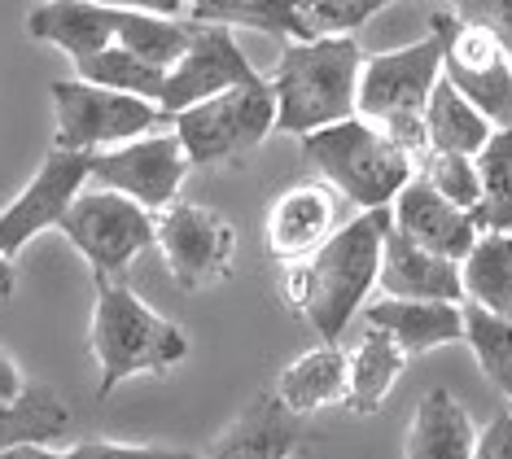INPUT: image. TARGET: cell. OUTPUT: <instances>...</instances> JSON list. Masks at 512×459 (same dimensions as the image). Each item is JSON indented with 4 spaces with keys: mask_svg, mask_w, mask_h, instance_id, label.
Wrapping results in <instances>:
<instances>
[{
    "mask_svg": "<svg viewBox=\"0 0 512 459\" xmlns=\"http://www.w3.org/2000/svg\"><path fill=\"white\" fill-rule=\"evenodd\" d=\"M302 153L324 175V184L359 210H390V202L416 175V162L364 119H346L316 136H302Z\"/></svg>",
    "mask_w": 512,
    "mask_h": 459,
    "instance_id": "obj_5",
    "label": "cell"
},
{
    "mask_svg": "<svg viewBox=\"0 0 512 459\" xmlns=\"http://www.w3.org/2000/svg\"><path fill=\"white\" fill-rule=\"evenodd\" d=\"M276 398L285 411L307 420L311 411H324L333 403H346V350L342 346H316L294 363H285L276 376Z\"/></svg>",
    "mask_w": 512,
    "mask_h": 459,
    "instance_id": "obj_22",
    "label": "cell"
},
{
    "mask_svg": "<svg viewBox=\"0 0 512 459\" xmlns=\"http://www.w3.org/2000/svg\"><path fill=\"white\" fill-rule=\"evenodd\" d=\"M154 245L167 263L171 280L180 293L215 289L219 280L232 276L237 258V228L202 202H171L154 215Z\"/></svg>",
    "mask_w": 512,
    "mask_h": 459,
    "instance_id": "obj_10",
    "label": "cell"
},
{
    "mask_svg": "<svg viewBox=\"0 0 512 459\" xmlns=\"http://www.w3.org/2000/svg\"><path fill=\"white\" fill-rule=\"evenodd\" d=\"M473 459H512V411H499L486 429H477Z\"/></svg>",
    "mask_w": 512,
    "mask_h": 459,
    "instance_id": "obj_35",
    "label": "cell"
},
{
    "mask_svg": "<svg viewBox=\"0 0 512 459\" xmlns=\"http://www.w3.org/2000/svg\"><path fill=\"white\" fill-rule=\"evenodd\" d=\"M464 18L486 27L499 40V49L512 57V0H473V5H456Z\"/></svg>",
    "mask_w": 512,
    "mask_h": 459,
    "instance_id": "obj_34",
    "label": "cell"
},
{
    "mask_svg": "<svg viewBox=\"0 0 512 459\" xmlns=\"http://www.w3.org/2000/svg\"><path fill=\"white\" fill-rule=\"evenodd\" d=\"M57 232L71 241V250L84 258L92 276L123 280L127 267L154 245V215H145L141 206H132L119 193L88 184L75 197V206L66 210Z\"/></svg>",
    "mask_w": 512,
    "mask_h": 459,
    "instance_id": "obj_9",
    "label": "cell"
},
{
    "mask_svg": "<svg viewBox=\"0 0 512 459\" xmlns=\"http://www.w3.org/2000/svg\"><path fill=\"white\" fill-rule=\"evenodd\" d=\"M425 140L429 153H456V158H477L495 140V127L460 97L447 79H438L434 97L425 105Z\"/></svg>",
    "mask_w": 512,
    "mask_h": 459,
    "instance_id": "obj_26",
    "label": "cell"
},
{
    "mask_svg": "<svg viewBox=\"0 0 512 459\" xmlns=\"http://www.w3.org/2000/svg\"><path fill=\"white\" fill-rule=\"evenodd\" d=\"M75 79L79 84H92V88H106V92H123V97H136V101H149L158 105L162 88H167V70L141 62V57L123 53L119 44H110L106 53L88 57V62H75Z\"/></svg>",
    "mask_w": 512,
    "mask_h": 459,
    "instance_id": "obj_29",
    "label": "cell"
},
{
    "mask_svg": "<svg viewBox=\"0 0 512 459\" xmlns=\"http://www.w3.org/2000/svg\"><path fill=\"white\" fill-rule=\"evenodd\" d=\"M359 70H364V49L355 40L285 44L267 79L276 97V132L302 140L355 119Z\"/></svg>",
    "mask_w": 512,
    "mask_h": 459,
    "instance_id": "obj_3",
    "label": "cell"
},
{
    "mask_svg": "<svg viewBox=\"0 0 512 459\" xmlns=\"http://www.w3.org/2000/svg\"><path fill=\"white\" fill-rule=\"evenodd\" d=\"M27 35L62 49L71 62H88V57L106 53L114 44V5H97V0H44V5H31Z\"/></svg>",
    "mask_w": 512,
    "mask_h": 459,
    "instance_id": "obj_18",
    "label": "cell"
},
{
    "mask_svg": "<svg viewBox=\"0 0 512 459\" xmlns=\"http://www.w3.org/2000/svg\"><path fill=\"white\" fill-rule=\"evenodd\" d=\"M0 459H57L53 446H14V451H5Z\"/></svg>",
    "mask_w": 512,
    "mask_h": 459,
    "instance_id": "obj_38",
    "label": "cell"
},
{
    "mask_svg": "<svg viewBox=\"0 0 512 459\" xmlns=\"http://www.w3.org/2000/svg\"><path fill=\"white\" fill-rule=\"evenodd\" d=\"M254 79H263L254 62L246 57V49L237 44V35L224 27H211V22H193V44L189 53L180 57L176 66L167 70V88L158 97V110L167 119L193 110V105L219 97V92L246 88Z\"/></svg>",
    "mask_w": 512,
    "mask_h": 459,
    "instance_id": "obj_13",
    "label": "cell"
},
{
    "mask_svg": "<svg viewBox=\"0 0 512 459\" xmlns=\"http://www.w3.org/2000/svg\"><path fill=\"white\" fill-rule=\"evenodd\" d=\"M342 228V197L329 184H294L267 206L263 245L276 263H307Z\"/></svg>",
    "mask_w": 512,
    "mask_h": 459,
    "instance_id": "obj_14",
    "label": "cell"
},
{
    "mask_svg": "<svg viewBox=\"0 0 512 459\" xmlns=\"http://www.w3.org/2000/svg\"><path fill=\"white\" fill-rule=\"evenodd\" d=\"M57 459H202L180 446H136V442H110V438H88L75 442L71 451H57Z\"/></svg>",
    "mask_w": 512,
    "mask_h": 459,
    "instance_id": "obj_33",
    "label": "cell"
},
{
    "mask_svg": "<svg viewBox=\"0 0 512 459\" xmlns=\"http://www.w3.org/2000/svg\"><path fill=\"white\" fill-rule=\"evenodd\" d=\"M407 368L403 350L386 333L364 328L355 350H346V407L355 416H377Z\"/></svg>",
    "mask_w": 512,
    "mask_h": 459,
    "instance_id": "obj_23",
    "label": "cell"
},
{
    "mask_svg": "<svg viewBox=\"0 0 512 459\" xmlns=\"http://www.w3.org/2000/svg\"><path fill=\"white\" fill-rule=\"evenodd\" d=\"M377 289L394 302H447V306H464V289H460V267L447 258L421 250L416 241H407L403 232H386L381 241V272H377Z\"/></svg>",
    "mask_w": 512,
    "mask_h": 459,
    "instance_id": "obj_17",
    "label": "cell"
},
{
    "mask_svg": "<svg viewBox=\"0 0 512 459\" xmlns=\"http://www.w3.org/2000/svg\"><path fill=\"white\" fill-rule=\"evenodd\" d=\"M92 180V158L88 153H66L49 149L36 175L27 180V188L0 210V254L14 258L27 250L36 237H44L49 228H62L66 210L75 206V197Z\"/></svg>",
    "mask_w": 512,
    "mask_h": 459,
    "instance_id": "obj_12",
    "label": "cell"
},
{
    "mask_svg": "<svg viewBox=\"0 0 512 459\" xmlns=\"http://www.w3.org/2000/svg\"><path fill=\"white\" fill-rule=\"evenodd\" d=\"M18 293V263L0 254V298H14Z\"/></svg>",
    "mask_w": 512,
    "mask_h": 459,
    "instance_id": "obj_37",
    "label": "cell"
},
{
    "mask_svg": "<svg viewBox=\"0 0 512 459\" xmlns=\"http://www.w3.org/2000/svg\"><path fill=\"white\" fill-rule=\"evenodd\" d=\"M473 416L451 390H429L412 411L403 438V459H473Z\"/></svg>",
    "mask_w": 512,
    "mask_h": 459,
    "instance_id": "obj_21",
    "label": "cell"
},
{
    "mask_svg": "<svg viewBox=\"0 0 512 459\" xmlns=\"http://www.w3.org/2000/svg\"><path fill=\"white\" fill-rule=\"evenodd\" d=\"M364 315H368V328L386 333L403 350V359H416L438 346H451V341H464V306L381 298L364 306Z\"/></svg>",
    "mask_w": 512,
    "mask_h": 459,
    "instance_id": "obj_19",
    "label": "cell"
},
{
    "mask_svg": "<svg viewBox=\"0 0 512 459\" xmlns=\"http://www.w3.org/2000/svg\"><path fill=\"white\" fill-rule=\"evenodd\" d=\"M477 202L473 219L477 232H499L512 237V132H495V140L477 153Z\"/></svg>",
    "mask_w": 512,
    "mask_h": 459,
    "instance_id": "obj_28",
    "label": "cell"
},
{
    "mask_svg": "<svg viewBox=\"0 0 512 459\" xmlns=\"http://www.w3.org/2000/svg\"><path fill=\"white\" fill-rule=\"evenodd\" d=\"M429 35L442 44V79L482 114L495 132H512V57L499 40L456 5L429 14Z\"/></svg>",
    "mask_w": 512,
    "mask_h": 459,
    "instance_id": "obj_7",
    "label": "cell"
},
{
    "mask_svg": "<svg viewBox=\"0 0 512 459\" xmlns=\"http://www.w3.org/2000/svg\"><path fill=\"white\" fill-rule=\"evenodd\" d=\"M307 438V420H298L272 390H263L237 411L228 429H219L202 459H294Z\"/></svg>",
    "mask_w": 512,
    "mask_h": 459,
    "instance_id": "obj_16",
    "label": "cell"
},
{
    "mask_svg": "<svg viewBox=\"0 0 512 459\" xmlns=\"http://www.w3.org/2000/svg\"><path fill=\"white\" fill-rule=\"evenodd\" d=\"M390 232V210H359L333 232V241L307 263L285 267L281 293L294 311L316 328L320 346H337L351 320L364 311L368 293L377 289L381 241Z\"/></svg>",
    "mask_w": 512,
    "mask_h": 459,
    "instance_id": "obj_1",
    "label": "cell"
},
{
    "mask_svg": "<svg viewBox=\"0 0 512 459\" xmlns=\"http://www.w3.org/2000/svg\"><path fill=\"white\" fill-rule=\"evenodd\" d=\"M438 79H442V44L434 35H421L416 44H403V49L390 53H372L364 57V70H359L355 119L381 127L421 167V158L429 153L425 105L434 97Z\"/></svg>",
    "mask_w": 512,
    "mask_h": 459,
    "instance_id": "obj_4",
    "label": "cell"
},
{
    "mask_svg": "<svg viewBox=\"0 0 512 459\" xmlns=\"http://www.w3.org/2000/svg\"><path fill=\"white\" fill-rule=\"evenodd\" d=\"M49 97H53V149L66 153H88L92 158V153H110L171 127V119L158 105L79 84V79H57Z\"/></svg>",
    "mask_w": 512,
    "mask_h": 459,
    "instance_id": "obj_8",
    "label": "cell"
},
{
    "mask_svg": "<svg viewBox=\"0 0 512 459\" xmlns=\"http://www.w3.org/2000/svg\"><path fill=\"white\" fill-rule=\"evenodd\" d=\"M22 394H27V376H22L18 359L9 355V350H0V407L18 403Z\"/></svg>",
    "mask_w": 512,
    "mask_h": 459,
    "instance_id": "obj_36",
    "label": "cell"
},
{
    "mask_svg": "<svg viewBox=\"0 0 512 459\" xmlns=\"http://www.w3.org/2000/svg\"><path fill=\"white\" fill-rule=\"evenodd\" d=\"M75 425V411L49 385H27L18 403L0 407V455L14 446H53Z\"/></svg>",
    "mask_w": 512,
    "mask_h": 459,
    "instance_id": "obj_25",
    "label": "cell"
},
{
    "mask_svg": "<svg viewBox=\"0 0 512 459\" xmlns=\"http://www.w3.org/2000/svg\"><path fill=\"white\" fill-rule=\"evenodd\" d=\"M189 158H184L180 140L167 132L141 136L132 145H119L110 153H92V188L127 197L132 206H141L145 215H158L171 202H180V184L189 175Z\"/></svg>",
    "mask_w": 512,
    "mask_h": 459,
    "instance_id": "obj_11",
    "label": "cell"
},
{
    "mask_svg": "<svg viewBox=\"0 0 512 459\" xmlns=\"http://www.w3.org/2000/svg\"><path fill=\"white\" fill-rule=\"evenodd\" d=\"M416 175L434 188L442 202L460 206V210H477L482 202V188H477V158H456V153H425Z\"/></svg>",
    "mask_w": 512,
    "mask_h": 459,
    "instance_id": "obj_32",
    "label": "cell"
},
{
    "mask_svg": "<svg viewBox=\"0 0 512 459\" xmlns=\"http://www.w3.org/2000/svg\"><path fill=\"white\" fill-rule=\"evenodd\" d=\"M460 289L464 306H477V311L512 324V237L482 232L469 258L460 263Z\"/></svg>",
    "mask_w": 512,
    "mask_h": 459,
    "instance_id": "obj_24",
    "label": "cell"
},
{
    "mask_svg": "<svg viewBox=\"0 0 512 459\" xmlns=\"http://www.w3.org/2000/svg\"><path fill=\"white\" fill-rule=\"evenodd\" d=\"M464 346L473 350L482 376L512 407V324L477 311V306H464Z\"/></svg>",
    "mask_w": 512,
    "mask_h": 459,
    "instance_id": "obj_30",
    "label": "cell"
},
{
    "mask_svg": "<svg viewBox=\"0 0 512 459\" xmlns=\"http://www.w3.org/2000/svg\"><path fill=\"white\" fill-rule=\"evenodd\" d=\"M276 132V97L267 79L246 88L219 92L171 119V136L180 140L189 167H241L267 136Z\"/></svg>",
    "mask_w": 512,
    "mask_h": 459,
    "instance_id": "obj_6",
    "label": "cell"
},
{
    "mask_svg": "<svg viewBox=\"0 0 512 459\" xmlns=\"http://www.w3.org/2000/svg\"><path fill=\"white\" fill-rule=\"evenodd\" d=\"M189 22H211V27H250L267 35H285V44H307L302 35V18L294 0H197L184 5Z\"/></svg>",
    "mask_w": 512,
    "mask_h": 459,
    "instance_id": "obj_27",
    "label": "cell"
},
{
    "mask_svg": "<svg viewBox=\"0 0 512 459\" xmlns=\"http://www.w3.org/2000/svg\"><path fill=\"white\" fill-rule=\"evenodd\" d=\"M390 228L403 232L407 241H416L421 250L456 263V267L469 258L477 237H482V232H477V219L469 215V210L442 202L421 175H412V184L390 202Z\"/></svg>",
    "mask_w": 512,
    "mask_h": 459,
    "instance_id": "obj_15",
    "label": "cell"
},
{
    "mask_svg": "<svg viewBox=\"0 0 512 459\" xmlns=\"http://www.w3.org/2000/svg\"><path fill=\"white\" fill-rule=\"evenodd\" d=\"M386 9V0H298L302 35L311 40H355L359 27Z\"/></svg>",
    "mask_w": 512,
    "mask_h": 459,
    "instance_id": "obj_31",
    "label": "cell"
},
{
    "mask_svg": "<svg viewBox=\"0 0 512 459\" xmlns=\"http://www.w3.org/2000/svg\"><path fill=\"white\" fill-rule=\"evenodd\" d=\"M97 306H92V359L101 368L97 398H110L132 376H162L176 372L189 359V337L180 324L158 315L127 280L92 276Z\"/></svg>",
    "mask_w": 512,
    "mask_h": 459,
    "instance_id": "obj_2",
    "label": "cell"
},
{
    "mask_svg": "<svg viewBox=\"0 0 512 459\" xmlns=\"http://www.w3.org/2000/svg\"><path fill=\"white\" fill-rule=\"evenodd\" d=\"M114 44L141 62L171 70L189 53L193 22L184 5H114Z\"/></svg>",
    "mask_w": 512,
    "mask_h": 459,
    "instance_id": "obj_20",
    "label": "cell"
}]
</instances>
